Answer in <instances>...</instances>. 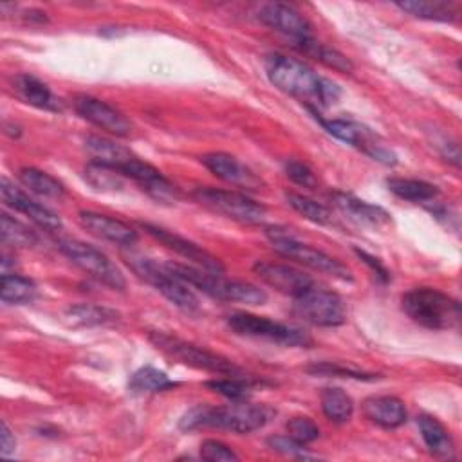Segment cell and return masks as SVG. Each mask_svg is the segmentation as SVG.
Here are the masks:
<instances>
[{
    "instance_id": "obj_14",
    "label": "cell",
    "mask_w": 462,
    "mask_h": 462,
    "mask_svg": "<svg viewBox=\"0 0 462 462\" xmlns=\"http://www.w3.org/2000/svg\"><path fill=\"white\" fill-rule=\"evenodd\" d=\"M0 193H2V200L5 206L25 215L38 227L51 231V233H56L61 229V220L56 213H52L49 208H45L43 204L31 199L27 193H23L20 188H16L5 177L0 179Z\"/></svg>"
},
{
    "instance_id": "obj_27",
    "label": "cell",
    "mask_w": 462,
    "mask_h": 462,
    "mask_svg": "<svg viewBox=\"0 0 462 462\" xmlns=\"http://www.w3.org/2000/svg\"><path fill=\"white\" fill-rule=\"evenodd\" d=\"M388 189L402 199V200H410V202H431L439 189L437 186L420 180V179H404V177H392L386 180Z\"/></svg>"
},
{
    "instance_id": "obj_2",
    "label": "cell",
    "mask_w": 462,
    "mask_h": 462,
    "mask_svg": "<svg viewBox=\"0 0 462 462\" xmlns=\"http://www.w3.org/2000/svg\"><path fill=\"white\" fill-rule=\"evenodd\" d=\"M269 415L271 411L265 406L251 404L245 401H233L229 406L199 404L180 417L179 428L184 431L218 428L233 433H251L260 430L269 420Z\"/></svg>"
},
{
    "instance_id": "obj_4",
    "label": "cell",
    "mask_w": 462,
    "mask_h": 462,
    "mask_svg": "<svg viewBox=\"0 0 462 462\" xmlns=\"http://www.w3.org/2000/svg\"><path fill=\"white\" fill-rule=\"evenodd\" d=\"M402 310L411 321L430 330H448L460 321L458 301L431 287L408 291L402 296Z\"/></svg>"
},
{
    "instance_id": "obj_40",
    "label": "cell",
    "mask_w": 462,
    "mask_h": 462,
    "mask_svg": "<svg viewBox=\"0 0 462 462\" xmlns=\"http://www.w3.org/2000/svg\"><path fill=\"white\" fill-rule=\"evenodd\" d=\"M14 448H16V439L14 435L11 433L9 426L5 420H2V430H0V453L4 457H11L14 453Z\"/></svg>"
},
{
    "instance_id": "obj_15",
    "label": "cell",
    "mask_w": 462,
    "mask_h": 462,
    "mask_svg": "<svg viewBox=\"0 0 462 462\" xmlns=\"http://www.w3.org/2000/svg\"><path fill=\"white\" fill-rule=\"evenodd\" d=\"M253 271L263 283L292 298L300 296L301 292H305L309 287L314 285V280L309 274L285 263L258 260L254 262Z\"/></svg>"
},
{
    "instance_id": "obj_13",
    "label": "cell",
    "mask_w": 462,
    "mask_h": 462,
    "mask_svg": "<svg viewBox=\"0 0 462 462\" xmlns=\"http://www.w3.org/2000/svg\"><path fill=\"white\" fill-rule=\"evenodd\" d=\"M74 110L78 112V116L88 123H92L94 126L117 135V137H126L132 132V126L128 123V119L116 110L112 105L92 97V96H76L74 97Z\"/></svg>"
},
{
    "instance_id": "obj_35",
    "label": "cell",
    "mask_w": 462,
    "mask_h": 462,
    "mask_svg": "<svg viewBox=\"0 0 462 462\" xmlns=\"http://www.w3.org/2000/svg\"><path fill=\"white\" fill-rule=\"evenodd\" d=\"M287 435L301 444H310L319 437V428L309 417H292L287 422Z\"/></svg>"
},
{
    "instance_id": "obj_26",
    "label": "cell",
    "mask_w": 462,
    "mask_h": 462,
    "mask_svg": "<svg viewBox=\"0 0 462 462\" xmlns=\"http://www.w3.org/2000/svg\"><path fill=\"white\" fill-rule=\"evenodd\" d=\"M319 402H321V410H323L325 417L336 424H343V422L350 420V417L354 413L352 397L337 386L325 388L319 395Z\"/></svg>"
},
{
    "instance_id": "obj_37",
    "label": "cell",
    "mask_w": 462,
    "mask_h": 462,
    "mask_svg": "<svg viewBox=\"0 0 462 462\" xmlns=\"http://www.w3.org/2000/svg\"><path fill=\"white\" fill-rule=\"evenodd\" d=\"M283 170H285V175L298 186L301 188H309V189H314L318 186V179L314 175V171L301 161H296V159H289L285 161L283 164Z\"/></svg>"
},
{
    "instance_id": "obj_29",
    "label": "cell",
    "mask_w": 462,
    "mask_h": 462,
    "mask_svg": "<svg viewBox=\"0 0 462 462\" xmlns=\"http://www.w3.org/2000/svg\"><path fill=\"white\" fill-rule=\"evenodd\" d=\"M296 47L312 56L314 60L321 61L323 65L337 70V72H352L354 70V65L350 61V58H346L343 52L325 45V43H319V42H314L312 38H307V40H301V42H296Z\"/></svg>"
},
{
    "instance_id": "obj_21",
    "label": "cell",
    "mask_w": 462,
    "mask_h": 462,
    "mask_svg": "<svg viewBox=\"0 0 462 462\" xmlns=\"http://www.w3.org/2000/svg\"><path fill=\"white\" fill-rule=\"evenodd\" d=\"M14 92L22 101H25L31 106L58 112L60 110V99L51 92V88L40 81L38 78L31 74H18L13 79Z\"/></svg>"
},
{
    "instance_id": "obj_5",
    "label": "cell",
    "mask_w": 462,
    "mask_h": 462,
    "mask_svg": "<svg viewBox=\"0 0 462 462\" xmlns=\"http://www.w3.org/2000/svg\"><path fill=\"white\" fill-rule=\"evenodd\" d=\"M265 235L271 240L273 247L282 256H285L289 260H294V262H298V263H301L309 269H314L318 273L328 274V276H332L336 280H341V282H352L354 280L352 271L343 262L327 254L321 249H316V247L301 242L291 229L282 227V226H271V227L265 229Z\"/></svg>"
},
{
    "instance_id": "obj_34",
    "label": "cell",
    "mask_w": 462,
    "mask_h": 462,
    "mask_svg": "<svg viewBox=\"0 0 462 462\" xmlns=\"http://www.w3.org/2000/svg\"><path fill=\"white\" fill-rule=\"evenodd\" d=\"M206 386L231 401H244L249 393L251 381L245 375H227L222 379L206 381Z\"/></svg>"
},
{
    "instance_id": "obj_41",
    "label": "cell",
    "mask_w": 462,
    "mask_h": 462,
    "mask_svg": "<svg viewBox=\"0 0 462 462\" xmlns=\"http://www.w3.org/2000/svg\"><path fill=\"white\" fill-rule=\"evenodd\" d=\"M356 253H357V256L365 262V263H368L370 267H372V271L383 280V282H388V278H390V274H388V271L377 262V258H374V256H370V254H366L365 251H359V249H356Z\"/></svg>"
},
{
    "instance_id": "obj_1",
    "label": "cell",
    "mask_w": 462,
    "mask_h": 462,
    "mask_svg": "<svg viewBox=\"0 0 462 462\" xmlns=\"http://www.w3.org/2000/svg\"><path fill=\"white\" fill-rule=\"evenodd\" d=\"M263 67L269 81L278 90L305 101L307 106H327L336 103L341 96V90L334 81L319 76L314 69L296 58L274 52L265 56Z\"/></svg>"
},
{
    "instance_id": "obj_8",
    "label": "cell",
    "mask_w": 462,
    "mask_h": 462,
    "mask_svg": "<svg viewBox=\"0 0 462 462\" xmlns=\"http://www.w3.org/2000/svg\"><path fill=\"white\" fill-rule=\"evenodd\" d=\"M227 327L247 337H260L267 341H274L285 346H310L312 337L292 325L280 323L274 319H269L265 316H256L251 312H233L227 316Z\"/></svg>"
},
{
    "instance_id": "obj_3",
    "label": "cell",
    "mask_w": 462,
    "mask_h": 462,
    "mask_svg": "<svg viewBox=\"0 0 462 462\" xmlns=\"http://www.w3.org/2000/svg\"><path fill=\"white\" fill-rule=\"evenodd\" d=\"M166 267L189 287L200 289L204 294L222 300V301H236L245 305H263L267 301V294L258 285L249 282L227 280L224 274L211 273L195 265H184L177 262L166 263Z\"/></svg>"
},
{
    "instance_id": "obj_23",
    "label": "cell",
    "mask_w": 462,
    "mask_h": 462,
    "mask_svg": "<svg viewBox=\"0 0 462 462\" xmlns=\"http://www.w3.org/2000/svg\"><path fill=\"white\" fill-rule=\"evenodd\" d=\"M85 150L88 152L92 162L108 166L112 170H117V166H121L123 162H126L128 159L134 157V153L128 148H125L121 144H116L114 141L99 137V135L87 137L85 139Z\"/></svg>"
},
{
    "instance_id": "obj_12",
    "label": "cell",
    "mask_w": 462,
    "mask_h": 462,
    "mask_svg": "<svg viewBox=\"0 0 462 462\" xmlns=\"http://www.w3.org/2000/svg\"><path fill=\"white\" fill-rule=\"evenodd\" d=\"M139 227L143 231H146L152 238L161 242L164 247H168L170 251H173L179 256L195 263V267L224 274L222 262L217 256H213L211 253H208L206 249H202L200 245H197L195 242H191V240H188V238H184V236L170 231V229H164L161 226H153V224H148V222H139Z\"/></svg>"
},
{
    "instance_id": "obj_39",
    "label": "cell",
    "mask_w": 462,
    "mask_h": 462,
    "mask_svg": "<svg viewBox=\"0 0 462 462\" xmlns=\"http://www.w3.org/2000/svg\"><path fill=\"white\" fill-rule=\"evenodd\" d=\"M267 446L273 451H278L282 455L287 457H294V458H307V451H305V444L294 440L291 435H273L267 439Z\"/></svg>"
},
{
    "instance_id": "obj_18",
    "label": "cell",
    "mask_w": 462,
    "mask_h": 462,
    "mask_svg": "<svg viewBox=\"0 0 462 462\" xmlns=\"http://www.w3.org/2000/svg\"><path fill=\"white\" fill-rule=\"evenodd\" d=\"M78 220L83 229H87L90 235L101 240L117 245H132L137 242V231L119 218L101 215L96 211H79Z\"/></svg>"
},
{
    "instance_id": "obj_24",
    "label": "cell",
    "mask_w": 462,
    "mask_h": 462,
    "mask_svg": "<svg viewBox=\"0 0 462 462\" xmlns=\"http://www.w3.org/2000/svg\"><path fill=\"white\" fill-rule=\"evenodd\" d=\"M65 318L74 327H99L116 323L119 314L114 309L94 305V303H78L67 309Z\"/></svg>"
},
{
    "instance_id": "obj_19",
    "label": "cell",
    "mask_w": 462,
    "mask_h": 462,
    "mask_svg": "<svg viewBox=\"0 0 462 462\" xmlns=\"http://www.w3.org/2000/svg\"><path fill=\"white\" fill-rule=\"evenodd\" d=\"M363 415L386 430L399 428L406 422V406L395 395H374L363 401Z\"/></svg>"
},
{
    "instance_id": "obj_16",
    "label": "cell",
    "mask_w": 462,
    "mask_h": 462,
    "mask_svg": "<svg viewBox=\"0 0 462 462\" xmlns=\"http://www.w3.org/2000/svg\"><path fill=\"white\" fill-rule=\"evenodd\" d=\"M200 162L220 180L242 188V189H260L263 186V180L247 168L242 161H238L235 155L224 153V152H211L200 157Z\"/></svg>"
},
{
    "instance_id": "obj_6",
    "label": "cell",
    "mask_w": 462,
    "mask_h": 462,
    "mask_svg": "<svg viewBox=\"0 0 462 462\" xmlns=\"http://www.w3.org/2000/svg\"><path fill=\"white\" fill-rule=\"evenodd\" d=\"M148 339L157 350H161L164 356H168L177 363L193 366L197 370L220 374V375H244L242 370L233 361L211 350H206L195 343L184 341L177 336H171L161 330H152L148 332Z\"/></svg>"
},
{
    "instance_id": "obj_28",
    "label": "cell",
    "mask_w": 462,
    "mask_h": 462,
    "mask_svg": "<svg viewBox=\"0 0 462 462\" xmlns=\"http://www.w3.org/2000/svg\"><path fill=\"white\" fill-rule=\"evenodd\" d=\"M399 9L424 20L433 22H453L457 18V5L451 2H426V0H408L395 4Z\"/></svg>"
},
{
    "instance_id": "obj_32",
    "label": "cell",
    "mask_w": 462,
    "mask_h": 462,
    "mask_svg": "<svg viewBox=\"0 0 462 462\" xmlns=\"http://www.w3.org/2000/svg\"><path fill=\"white\" fill-rule=\"evenodd\" d=\"M285 200L296 213H300L303 218H307L314 224L325 226V224H330V220H332V213L328 211V208L307 195L287 191Z\"/></svg>"
},
{
    "instance_id": "obj_17",
    "label": "cell",
    "mask_w": 462,
    "mask_h": 462,
    "mask_svg": "<svg viewBox=\"0 0 462 462\" xmlns=\"http://www.w3.org/2000/svg\"><path fill=\"white\" fill-rule=\"evenodd\" d=\"M256 18L263 25H267L285 36H291L294 40V43L310 38V23L292 5L280 4V2L263 4V5H260Z\"/></svg>"
},
{
    "instance_id": "obj_22",
    "label": "cell",
    "mask_w": 462,
    "mask_h": 462,
    "mask_svg": "<svg viewBox=\"0 0 462 462\" xmlns=\"http://www.w3.org/2000/svg\"><path fill=\"white\" fill-rule=\"evenodd\" d=\"M417 426L420 437L430 449L431 455L439 458H451L453 457V440L446 426L433 415L422 413L417 417Z\"/></svg>"
},
{
    "instance_id": "obj_11",
    "label": "cell",
    "mask_w": 462,
    "mask_h": 462,
    "mask_svg": "<svg viewBox=\"0 0 462 462\" xmlns=\"http://www.w3.org/2000/svg\"><path fill=\"white\" fill-rule=\"evenodd\" d=\"M294 310L300 318L318 327H339L346 321L343 298L316 283L294 298Z\"/></svg>"
},
{
    "instance_id": "obj_33",
    "label": "cell",
    "mask_w": 462,
    "mask_h": 462,
    "mask_svg": "<svg viewBox=\"0 0 462 462\" xmlns=\"http://www.w3.org/2000/svg\"><path fill=\"white\" fill-rule=\"evenodd\" d=\"M2 242L13 247H32L38 242V236L25 224L2 213Z\"/></svg>"
},
{
    "instance_id": "obj_36",
    "label": "cell",
    "mask_w": 462,
    "mask_h": 462,
    "mask_svg": "<svg viewBox=\"0 0 462 462\" xmlns=\"http://www.w3.org/2000/svg\"><path fill=\"white\" fill-rule=\"evenodd\" d=\"M309 374L312 375H334V377H352V379H365V381H374L377 375L374 374H365L359 370H352V368H345L339 365H332V363H316L305 368Z\"/></svg>"
},
{
    "instance_id": "obj_31",
    "label": "cell",
    "mask_w": 462,
    "mask_h": 462,
    "mask_svg": "<svg viewBox=\"0 0 462 462\" xmlns=\"http://www.w3.org/2000/svg\"><path fill=\"white\" fill-rule=\"evenodd\" d=\"M179 383L170 379L166 375V372L153 368V366H143L139 370H135L130 375L128 381V388L134 393H153V392H162V390H170L173 386H177Z\"/></svg>"
},
{
    "instance_id": "obj_20",
    "label": "cell",
    "mask_w": 462,
    "mask_h": 462,
    "mask_svg": "<svg viewBox=\"0 0 462 462\" xmlns=\"http://www.w3.org/2000/svg\"><path fill=\"white\" fill-rule=\"evenodd\" d=\"M330 200L334 202V206L337 209H341L346 217H350L352 220L363 222V224H370V226H383L390 222V213L384 211L381 206L370 204L366 200H361L350 193H343V191H334L330 195Z\"/></svg>"
},
{
    "instance_id": "obj_9",
    "label": "cell",
    "mask_w": 462,
    "mask_h": 462,
    "mask_svg": "<svg viewBox=\"0 0 462 462\" xmlns=\"http://www.w3.org/2000/svg\"><path fill=\"white\" fill-rule=\"evenodd\" d=\"M60 251L83 273H87L90 278L97 280L99 283L110 287L112 291H125L126 280L119 267L97 247L85 244L81 240L65 238L58 242Z\"/></svg>"
},
{
    "instance_id": "obj_30",
    "label": "cell",
    "mask_w": 462,
    "mask_h": 462,
    "mask_svg": "<svg viewBox=\"0 0 462 462\" xmlns=\"http://www.w3.org/2000/svg\"><path fill=\"white\" fill-rule=\"evenodd\" d=\"M0 298L7 305H25L36 298V285L32 280L20 274H2Z\"/></svg>"
},
{
    "instance_id": "obj_25",
    "label": "cell",
    "mask_w": 462,
    "mask_h": 462,
    "mask_svg": "<svg viewBox=\"0 0 462 462\" xmlns=\"http://www.w3.org/2000/svg\"><path fill=\"white\" fill-rule=\"evenodd\" d=\"M18 180L32 193L40 197H49V199H61L65 195V186L47 171H42L38 168H20L18 171Z\"/></svg>"
},
{
    "instance_id": "obj_10",
    "label": "cell",
    "mask_w": 462,
    "mask_h": 462,
    "mask_svg": "<svg viewBox=\"0 0 462 462\" xmlns=\"http://www.w3.org/2000/svg\"><path fill=\"white\" fill-rule=\"evenodd\" d=\"M193 199L204 208L242 224H260L267 217V209L260 202L249 199L244 193L229 189H218L209 186L197 188L193 191Z\"/></svg>"
},
{
    "instance_id": "obj_7",
    "label": "cell",
    "mask_w": 462,
    "mask_h": 462,
    "mask_svg": "<svg viewBox=\"0 0 462 462\" xmlns=\"http://www.w3.org/2000/svg\"><path fill=\"white\" fill-rule=\"evenodd\" d=\"M125 260L139 278L155 287L175 307L186 312H195L199 309V298L193 294L189 285L177 278L166 265H159L153 260L137 254L125 256Z\"/></svg>"
},
{
    "instance_id": "obj_38",
    "label": "cell",
    "mask_w": 462,
    "mask_h": 462,
    "mask_svg": "<svg viewBox=\"0 0 462 462\" xmlns=\"http://www.w3.org/2000/svg\"><path fill=\"white\" fill-rule=\"evenodd\" d=\"M200 458L209 462H229L238 460V455L227 444L215 439H208L200 444Z\"/></svg>"
}]
</instances>
